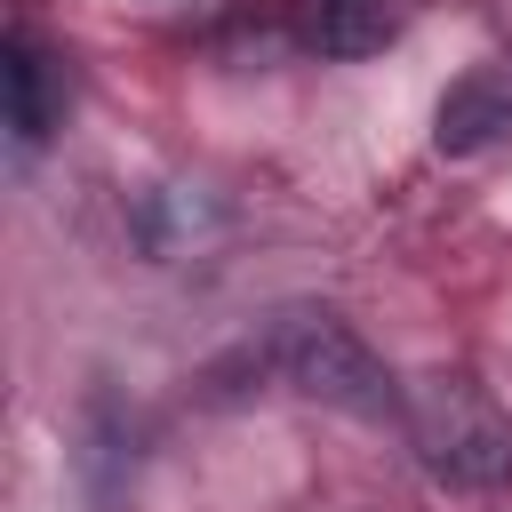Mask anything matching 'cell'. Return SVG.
<instances>
[{"label":"cell","mask_w":512,"mask_h":512,"mask_svg":"<svg viewBox=\"0 0 512 512\" xmlns=\"http://www.w3.org/2000/svg\"><path fill=\"white\" fill-rule=\"evenodd\" d=\"M512 136V56H480L472 72L448 80V96L432 104V144L448 160H472L488 144Z\"/></svg>","instance_id":"cell-3"},{"label":"cell","mask_w":512,"mask_h":512,"mask_svg":"<svg viewBox=\"0 0 512 512\" xmlns=\"http://www.w3.org/2000/svg\"><path fill=\"white\" fill-rule=\"evenodd\" d=\"M408 440H416V464L456 488V496H488L512 480V416L472 384V376H432L408 392L400 408Z\"/></svg>","instance_id":"cell-2"},{"label":"cell","mask_w":512,"mask_h":512,"mask_svg":"<svg viewBox=\"0 0 512 512\" xmlns=\"http://www.w3.org/2000/svg\"><path fill=\"white\" fill-rule=\"evenodd\" d=\"M0 88H8V136H16V152H40L64 128V72H56V56L24 24H8V40H0Z\"/></svg>","instance_id":"cell-4"},{"label":"cell","mask_w":512,"mask_h":512,"mask_svg":"<svg viewBox=\"0 0 512 512\" xmlns=\"http://www.w3.org/2000/svg\"><path fill=\"white\" fill-rule=\"evenodd\" d=\"M304 40L336 64H360L400 40V8L392 0H304Z\"/></svg>","instance_id":"cell-5"},{"label":"cell","mask_w":512,"mask_h":512,"mask_svg":"<svg viewBox=\"0 0 512 512\" xmlns=\"http://www.w3.org/2000/svg\"><path fill=\"white\" fill-rule=\"evenodd\" d=\"M256 360H264L280 384H296L304 400H328V408L368 416V424H384V416L408 408L400 384H392V368H384V360L360 344V328H352L344 312H328V304H280V312L264 320V336H256Z\"/></svg>","instance_id":"cell-1"}]
</instances>
